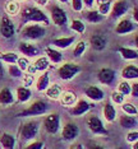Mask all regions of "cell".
<instances>
[{"label":"cell","mask_w":138,"mask_h":149,"mask_svg":"<svg viewBox=\"0 0 138 149\" xmlns=\"http://www.w3.org/2000/svg\"><path fill=\"white\" fill-rule=\"evenodd\" d=\"M22 21L49 24V18L46 17V14L36 6H27L25 10H22Z\"/></svg>","instance_id":"6da1fadb"},{"label":"cell","mask_w":138,"mask_h":149,"mask_svg":"<svg viewBox=\"0 0 138 149\" xmlns=\"http://www.w3.org/2000/svg\"><path fill=\"white\" fill-rule=\"evenodd\" d=\"M48 110H49L48 102H45V101H42V100H37V101H35L29 107H27L26 110H23L21 113H18V116L19 117L40 116V115L45 113Z\"/></svg>","instance_id":"7a4b0ae2"},{"label":"cell","mask_w":138,"mask_h":149,"mask_svg":"<svg viewBox=\"0 0 138 149\" xmlns=\"http://www.w3.org/2000/svg\"><path fill=\"white\" fill-rule=\"evenodd\" d=\"M45 28L40 24H27L22 31V36L28 40H40L45 36Z\"/></svg>","instance_id":"3957f363"},{"label":"cell","mask_w":138,"mask_h":149,"mask_svg":"<svg viewBox=\"0 0 138 149\" xmlns=\"http://www.w3.org/2000/svg\"><path fill=\"white\" fill-rule=\"evenodd\" d=\"M79 72H81V68L78 65H76V64H73V63H65L59 68L58 74L63 80H70Z\"/></svg>","instance_id":"277c9868"},{"label":"cell","mask_w":138,"mask_h":149,"mask_svg":"<svg viewBox=\"0 0 138 149\" xmlns=\"http://www.w3.org/2000/svg\"><path fill=\"white\" fill-rule=\"evenodd\" d=\"M40 125L37 121L32 120V121H27V123L23 124V126L21 129V135L25 140H31L37 135L39 133Z\"/></svg>","instance_id":"5b68a950"},{"label":"cell","mask_w":138,"mask_h":149,"mask_svg":"<svg viewBox=\"0 0 138 149\" xmlns=\"http://www.w3.org/2000/svg\"><path fill=\"white\" fill-rule=\"evenodd\" d=\"M43 126H45V130L49 134L55 135L59 131V127H60V116L58 113L48 115L45 117V120H43Z\"/></svg>","instance_id":"8992f818"},{"label":"cell","mask_w":138,"mask_h":149,"mask_svg":"<svg viewBox=\"0 0 138 149\" xmlns=\"http://www.w3.org/2000/svg\"><path fill=\"white\" fill-rule=\"evenodd\" d=\"M87 126L96 135H107V130L104 126L102 121L100 120V117L95 116V115H92V116L87 118Z\"/></svg>","instance_id":"52a82bcc"},{"label":"cell","mask_w":138,"mask_h":149,"mask_svg":"<svg viewBox=\"0 0 138 149\" xmlns=\"http://www.w3.org/2000/svg\"><path fill=\"white\" fill-rule=\"evenodd\" d=\"M14 24L11 19L8 18L6 15H4L0 21V33L4 38H12L14 36Z\"/></svg>","instance_id":"ba28073f"},{"label":"cell","mask_w":138,"mask_h":149,"mask_svg":"<svg viewBox=\"0 0 138 149\" xmlns=\"http://www.w3.org/2000/svg\"><path fill=\"white\" fill-rule=\"evenodd\" d=\"M51 21L54 24H56V26H64L68 19H67L65 12H64L62 8L54 5V6H51Z\"/></svg>","instance_id":"9c48e42d"},{"label":"cell","mask_w":138,"mask_h":149,"mask_svg":"<svg viewBox=\"0 0 138 149\" xmlns=\"http://www.w3.org/2000/svg\"><path fill=\"white\" fill-rule=\"evenodd\" d=\"M78 134H79V129H78V126H77L76 124H73V123H68L62 130L63 139L64 140H68V141L76 139L77 136H78Z\"/></svg>","instance_id":"30bf717a"},{"label":"cell","mask_w":138,"mask_h":149,"mask_svg":"<svg viewBox=\"0 0 138 149\" xmlns=\"http://www.w3.org/2000/svg\"><path fill=\"white\" fill-rule=\"evenodd\" d=\"M129 9V4H128L127 0H119L116 1L113 6V10H111V18L113 19H118L120 17H123Z\"/></svg>","instance_id":"8fae6325"},{"label":"cell","mask_w":138,"mask_h":149,"mask_svg":"<svg viewBox=\"0 0 138 149\" xmlns=\"http://www.w3.org/2000/svg\"><path fill=\"white\" fill-rule=\"evenodd\" d=\"M97 78L102 84H111L114 80H115V72L113 69H109V68H104L101 69L99 74H97Z\"/></svg>","instance_id":"7c38bea8"},{"label":"cell","mask_w":138,"mask_h":149,"mask_svg":"<svg viewBox=\"0 0 138 149\" xmlns=\"http://www.w3.org/2000/svg\"><path fill=\"white\" fill-rule=\"evenodd\" d=\"M133 31H134V24L127 18L122 19L115 27V32L118 35H127V33H130Z\"/></svg>","instance_id":"4fadbf2b"},{"label":"cell","mask_w":138,"mask_h":149,"mask_svg":"<svg viewBox=\"0 0 138 149\" xmlns=\"http://www.w3.org/2000/svg\"><path fill=\"white\" fill-rule=\"evenodd\" d=\"M91 107H92V104L88 103L86 100H79L70 113H72L73 116H82V115H85Z\"/></svg>","instance_id":"5bb4252c"},{"label":"cell","mask_w":138,"mask_h":149,"mask_svg":"<svg viewBox=\"0 0 138 149\" xmlns=\"http://www.w3.org/2000/svg\"><path fill=\"white\" fill-rule=\"evenodd\" d=\"M19 51L25 56H28V57L37 56L40 52L37 47L35 45H32V43H28V42H21V45H19Z\"/></svg>","instance_id":"9a60e30c"},{"label":"cell","mask_w":138,"mask_h":149,"mask_svg":"<svg viewBox=\"0 0 138 149\" xmlns=\"http://www.w3.org/2000/svg\"><path fill=\"white\" fill-rule=\"evenodd\" d=\"M85 94L90 98V100H93V101H101L104 98L102 89H100V88L96 87V86L87 87L86 91H85Z\"/></svg>","instance_id":"2e32d148"},{"label":"cell","mask_w":138,"mask_h":149,"mask_svg":"<svg viewBox=\"0 0 138 149\" xmlns=\"http://www.w3.org/2000/svg\"><path fill=\"white\" fill-rule=\"evenodd\" d=\"M90 42H91V46H92V49L96 50V51H102V50L105 49V46H106L105 37L101 36V35H97V33L91 37Z\"/></svg>","instance_id":"e0dca14e"},{"label":"cell","mask_w":138,"mask_h":149,"mask_svg":"<svg viewBox=\"0 0 138 149\" xmlns=\"http://www.w3.org/2000/svg\"><path fill=\"white\" fill-rule=\"evenodd\" d=\"M13 102H14V97H13L12 91L9 88H3L0 91V103L4 104V106H8Z\"/></svg>","instance_id":"ac0fdd59"},{"label":"cell","mask_w":138,"mask_h":149,"mask_svg":"<svg viewBox=\"0 0 138 149\" xmlns=\"http://www.w3.org/2000/svg\"><path fill=\"white\" fill-rule=\"evenodd\" d=\"M15 94H17V100H18L21 103L27 102L32 96L29 88H27V87H18L15 91Z\"/></svg>","instance_id":"d6986e66"},{"label":"cell","mask_w":138,"mask_h":149,"mask_svg":"<svg viewBox=\"0 0 138 149\" xmlns=\"http://www.w3.org/2000/svg\"><path fill=\"white\" fill-rule=\"evenodd\" d=\"M62 93H63L62 87L56 83L49 86L48 89H46V96H48L49 98H51V100H59L60 96H62Z\"/></svg>","instance_id":"ffe728a7"},{"label":"cell","mask_w":138,"mask_h":149,"mask_svg":"<svg viewBox=\"0 0 138 149\" xmlns=\"http://www.w3.org/2000/svg\"><path fill=\"white\" fill-rule=\"evenodd\" d=\"M45 52H46V55H48V57L50 59V61H51V63H54V64H59V63H62L63 55H62V52H60L59 50L51 49V47H46Z\"/></svg>","instance_id":"44dd1931"},{"label":"cell","mask_w":138,"mask_h":149,"mask_svg":"<svg viewBox=\"0 0 138 149\" xmlns=\"http://www.w3.org/2000/svg\"><path fill=\"white\" fill-rule=\"evenodd\" d=\"M122 77L124 79H137L138 78V68L134 65H128L122 70Z\"/></svg>","instance_id":"7402d4cb"},{"label":"cell","mask_w":138,"mask_h":149,"mask_svg":"<svg viewBox=\"0 0 138 149\" xmlns=\"http://www.w3.org/2000/svg\"><path fill=\"white\" fill-rule=\"evenodd\" d=\"M49 83H50V75H49V72H45L41 77L37 79V83H36V88H37L39 92H42V91H46L49 87Z\"/></svg>","instance_id":"603a6c76"},{"label":"cell","mask_w":138,"mask_h":149,"mask_svg":"<svg viewBox=\"0 0 138 149\" xmlns=\"http://www.w3.org/2000/svg\"><path fill=\"white\" fill-rule=\"evenodd\" d=\"M60 102L63 106H73L77 102V96L73 92H64L60 96Z\"/></svg>","instance_id":"cb8c5ba5"},{"label":"cell","mask_w":138,"mask_h":149,"mask_svg":"<svg viewBox=\"0 0 138 149\" xmlns=\"http://www.w3.org/2000/svg\"><path fill=\"white\" fill-rule=\"evenodd\" d=\"M74 41V37L70 36V37H62V38H56L53 41V45L59 47V49H67V47H69L70 45L73 43Z\"/></svg>","instance_id":"d4e9b609"},{"label":"cell","mask_w":138,"mask_h":149,"mask_svg":"<svg viewBox=\"0 0 138 149\" xmlns=\"http://www.w3.org/2000/svg\"><path fill=\"white\" fill-rule=\"evenodd\" d=\"M4 9H5V12L8 13L9 15H15V14H18L21 6H19L18 1H15V0H8V1L5 3Z\"/></svg>","instance_id":"484cf974"},{"label":"cell","mask_w":138,"mask_h":149,"mask_svg":"<svg viewBox=\"0 0 138 149\" xmlns=\"http://www.w3.org/2000/svg\"><path fill=\"white\" fill-rule=\"evenodd\" d=\"M104 116H105L106 121H109V123H113V121L115 120L116 111H115V108H114L113 104L105 103V106H104Z\"/></svg>","instance_id":"4316f807"},{"label":"cell","mask_w":138,"mask_h":149,"mask_svg":"<svg viewBox=\"0 0 138 149\" xmlns=\"http://www.w3.org/2000/svg\"><path fill=\"white\" fill-rule=\"evenodd\" d=\"M102 14H100L99 10H88L85 13V18L88 21V23H100L102 22Z\"/></svg>","instance_id":"83f0119b"},{"label":"cell","mask_w":138,"mask_h":149,"mask_svg":"<svg viewBox=\"0 0 138 149\" xmlns=\"http://www.w3.org/2000/svg\"><path fill=\"white\" fill-rule=\"evenodd\" d=\"M0 144H1L3 148L12 149V148H14V145H15V140L11 134L5 133V134L1 135V138H0Z\"/></svg>","instance_id":"f1b7e54d"},{"label":"cell","mask_w":138,"mask_h":149,"mask_svg":"<svg viewBox=\"0 0 138 149\" xmlns=\"http://www.w3.org/2000/svg\"><path fill=\"white\" fill-rule=\"evenodd\" d=\"M119 124L125 129H133L137 125L136 118L132 117V115H127V116H122L119 118Z\"/></svg>","instance_id":"f546056e"},{"label":"cell","mask_w":138,"mask_h":149,"mask_svg":"<svg viewBox=\"0 0 138 149\" xmlns=\"http://www.w3.org/2000/svg\"><path fill=\"white\" fill-rule=\"evenodd\" d=\"M49 60L46 57H39L35 63H33V68H35L36 72H43V70H48L49 69Z\"/></svg>","instance_id":"4dcf8cb0"},{"label":"cell","mask_w":138,"mask_h":149,"mask_svg":"<svg viewBox=\"0 0 138 149\" xmlns=\"http://www.w3.org/2000/svg\"><path fill=\"white\" fill-rule=\"evenodd\" d=\"M119 52L122 54L124 60H133V59H138V52L134 51L132 49H128V47H120Z\"/></svg>","instance_id":"1f68e13d"},{"label":"cell","mask_w":138,"mask_h":149,"mask_svg":"<svg viewBox=\"0 0 138 149\" xmlns=\"http://www.w3.org/2000/svg\"><path fill=\"white\" fill-rule=\"evenodd\" d=\"M0 60L5 61L6 64H15L18 60V55L14 52H5V54H0Z\"/></svg>","instance_id":"d6a6232c"},{"label":"cell","mask_w":138,"mask_h":149,"mask_svg":"<svg viewBox=\"0 0 138 149\" xmlns=\"http://www.w3.org/2000/svg\"><path fill=\"white\" fill-rule=\"evenodd\" d=\"M70 28H72L73 31H76L77 33H83L86 29V27L83 24L82 21H79V19H73L72 23H70Z\"/></svg>","instance_id":"836d02e7"},{"label":"cell","mask_w":138,"mask_h":149,"mask_svg":"<svg viewBox=\"0 0 138 149\" xmlns=\"http://www.w3.org/2000/svg\"><path fill=\"white\" fill-rule=\"evenodd\" d=\"M118 91L122 94H124V96H128L132 92V87H130V84L128 82H120L118 84Z\"/></svg>","instance_id":"e575fe53"},{"label":"cell","mask_w":138,"mask_h":149,"mask_svg":"<svg viewBox=\"0 0 138 149\" xmlns=\"http://www.w3.org/2000/svg\"><path fill=\"white\" fill-rule=\"evenodd\" d=\"M85 50H86V42H85V41H79V42L76 45L74 50H73V55H74L76 57L82 56L83 52H85Z\"/></svg>","instance_id":"d590c367"},{"label":"cell","mask_w":138,"mask_h":149,"mask_svg":"<svg viewBox=\"0 0 138 149\" xmlns=\"http://www.w3.org/2000/svg\"><path fill=\"white\" fill-rule=\"evenodd\" d=\"M8 73H9V75L13 77V78H19V77H21V74H22V70L19 69L18 65L11 64L9 68H8Z\"/></svg>","instance_id":"8d00e7d4"},{"label":"cell","mask_w":138,"mask_h":149,"mask_svg":"<svg viewBox=\"0 0 138 149\" xmlns=\"http://www.w3.org/2000/svg\"><path fill=\"white\" fill-rule=\"evenodd\" d=\"M110 6H111V0H107V1L102 3V4H99V12H100V14H102V15L109 14Z\"/></svg>","instance_id":"74e56055"},{"label":"cell","mask_w":138,"mask_h":149,"mask_svg":"<svg viewBox=\"0 0 138 149\" xmlns=\"http://www.w3.org/2000/svg\"><path fill=\"white\" fill-rule=\"evenodd\" d=\"M122 108H123V111H124V112H125L127 115H132V116H133V115H137V113H138L137 108L134 107L133 104H130V103H124Z\"/></svg>","instance_id":"f35d334b"},{"label":"cell","mask_w":138,"mask_h":149,"mask_svg":"<svg viewBox=\"0 0 138 149\" xmlns=\"http://www.w3.org/2000/svg\"><path fill=\"white\" fill-rule=\"evenodd\" d=\"M111 100H113V102L120 104V103L124 102V94H122L119 91H114L111 93Z\"/></svg>","instance_id":"ab89813d"},{"label":"cell","mask_w":138,"mask_h":149,"mask_svg":"<svg viewBox=\"0 0 138 149\" xmlns=\"http://www.w3.org/2000/svg\"><path fill=\"white\" fill-rule=\"evenodd\" d=\"M17 64H18L19 69H21L22 72H26V70L28 69V66H29V63H28V60H27L26 57H18Z\"/></svg>","instance_id":"60d3db41"},{"label":"cell","mask_w":138,"mask_h":149,"mask_svg":"<svg viewBox=\"0 0 138 149\" xmlns=\"http://www.w3.org/2000/svg\"><path fill=\"white\" fill-rule=\"evenodd\" d=\"M125 139L128 143H134L136 140H138V131H130V133H128Z\"/></svg>","instance_id":"b9f144b4"},{"label":"cell","mask_w":138,"mask_h":149,"mask_svg":"<svg viewBox=\"0 0 138 149\" xmlns=\"http://www.w3.org/2000/svg\"><path fill=\"white\" fill-rule=\"evenodd\" d=\"M72 8L76 12H81L83 8V0H72Z\"/></svg>","instance_id":"7bdbcfd3"},{"label":"cell","mask_w":138,"mask_h":149,"mask_svg":"<svg viewBox=\"0 0 138 149\" xmlns=\"http://www.w3.org/2000/svg\"><path fill=\"white\" fill-rule=\"evenodd\" d=\"M23 84H25V87L27 88H29L33 84V77H32V74H26L25 75V79H23Z\"/></svg>","instance_id":"ee69618b"},{"label":"cell","mask_w":138,"mask_h":149,"mask_svg":"<svg viewBox=\"0 0 138 149\" xmlns=\"http://www.w3.org/2000/svg\"><path fill=\"white\" fill-rule=\"evenodd\" d=\"M27 148L28 149H41V148H43V143L42 141H35V143L27 145Z\"/></svg>","instance_id":"f6af8a7d"},{"label":"cell","mask_w":138,"mask_h":149,"mask_svg":"<svg viewBox=\"0 0 138 149\" xmlns=\"http://www.w3.org/2000/svg\"><path fill=\"white\" fill-rule=\"evenodd\" d=\"M132 96L133 97H138V83H134L132 84Z\"/></svg>","instance_id":"bcb514c9"},{"label":"cell","mask_w":138,"mask_h":149,"mask_svg":"<svg viewBox=\"0 0 138 149\" xmlns=\"http://www.w3.org/2000/svg\"><path fill=\"white\" fill-rule=\"evenodd\" d=\"M35 3L36 4H39V5H41V6H43V5L48 4L49 0H35Z\"/></svg>","instance_id":"7dc6e473"},{"label":"cell","mask_w":138,"mask_h":149,"mask_svg":"<svg viewBox=\"0 0 138 149\" xmlns=\"http://www.w3.org/2000/svg\"><path fill=\"white\" fill-rule=\"evenodd\" d=\"M83 3H85V5L87 8H91L93 5V0H83Z\"/></svg>","instance_id":"c3c4849f"},{"label":"cell","mask_w":138,"mask_h":149,"mask_svg":"<svg viewBox=\"0 0 138 149\" xmlns=\"http://www.w3.org/2000/svg\"><path fill=\"white\" fill-rule=\"evenodd\" d=\"M133 18H134V21L136 22H138V8L133 9Z\"/></svg>","instance_id":"681fc988"},{"label":"cell","mask_w":138,"mask_h":149,"mask_svg":"<svg viewBox=\"0 0 138 149\" xmlns=\"http://www.w3.org/2000/svg\"><path fill=\"white\" fill-rule=\"evenodd\" d=\"M3 75H4V68H3V64L0 61V78H3Z\"/></svg>","instance_id":"f907efd6"},{"label":"cell","mask_w":138,"mask_h":149,"mask_svg":"<svg viewBox=\"0 0 138 149\" xmlns=\"http://www.w3.org/2000/svg\"><path fill=\"white\" fill-rule=\"evenodd\" d=\"M132 148H133V149H138V140L134 141V144L132 145Z\"/></svg>","instance_id":"816d5d0a"},{"label":"cell","mask_w":138,"mask_h":149,"mask_svg":"<svg viewBox=\"0 0 138 149\" xmlns=\"http://www.w3.org/2000/svg\"><path fill=\"white\" fill-rule=\"evenodd\" d=\"M96 1H97V4H102V3L107 1V0H96Z\"/></svg>","instance_id":"f5cc1de1"},{"label":"cell","mask_w":138,"mask_h":149,"mask_svg":"<svg viewBox=\"0 0 138 149\" xmlns=\"http://www.w3.org/2000/svg\"><path fill=\"white\" fill-rule=\"evenodd\" d=\"M136 46H137V49H138V36L136 37Z\"/></svg>","instance_id":"db71d44e"},{"label":"cell","mask_w":138,"mask_h":149,"mask_svg":"<svg viewBox=\"0 0 138 149\" xmlns=\"http://www.w3.org/2000/svg\"><path fill=\"white\" fill-rule=\"evenodd\" d=\"M59 1H60V3H67L68 0H59Z\"/></svg>","instance_id":"11a10c76"}]
</instances>
